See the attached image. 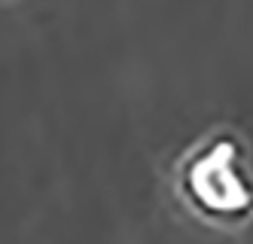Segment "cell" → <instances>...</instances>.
Segmentation results:
<instances>
[{"instance_id": "obj_1", "label": "cell", "mask_w": 253, "mask_h": 244, "mask_svg": "<svg viewBox=\"0 0 253 244\" xmlns=\"http://www.w3.org/2000/svg\"><path fill=\"white\" fill-rule=\"evenodd\" d=\"M177 193L189 208L216 226L253 220L250 149L235 131H213L177 165Z\"/></svg>"}]
</instances>
